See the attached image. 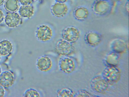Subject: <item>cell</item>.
I'll list each match as a JSON object with an SVG mask.
<instances>
[{
    "label": "cell",
    "mask_w": 129,
    "mask_h": 97,
    "mask_svg": "<svg viewBox=\"0 0 129 97\" xmlns=\"http://www.w3.org/2000/svg\"><path fill=\"white\" fill-rule=\"evenodd\" d=\"M116 53H113L109 55L107 58V61L109 65L115 66L118 60V56Z\"/></svg>",
    "instance_id": "obj_19"
},
{
    "label": "cell",
    "mask_w": 129,
    "mask_h": 97,
    "mask_svg": "<svg viewBox=\"0 0 129 97\" xmlns=\"http://www.w3.org/2000/svg\"><path fill=\"white\" fill-rule=\"evenodd\" d=\"M109 84L102 76L93 77L90 82L91 88L94 91L99 93L106 91L108 88Z\"/></svg>",
    "instance_id": "obj_6"
},
{
    "label": "cell",
    "mask_w": 129,
    "mask_h": 97,
    "mask_svg": "<svg viewBox=\"0 0 129 97\" xmlns=\"http://www.w3.org/2000/svg\"><path fill=\"white\" fill-rule=\"evenodd\" d=\"M87 36V41L91 44H96L99 42L100 37L97 34L90 33L88 34Z\"/></svg>",
    "instance_id": "obj_18"
},
{
    "label": "cell",
    "mask_w": 129,
    "mask_h": 97,
    "mask_svg": "<svg viewBox=\"0 0 129 97\" xmlns=\"http://www.w3.org/2000/svg\"><path fill=\"white\" fill-rule=\"evenodd\" d=\"M13 46L11 42L7 40H3L0 42V55L6 56L12 52Z\"/></svg>",
    "instance_id": "obj_12"
},
{
    "label": "cell",
    "mask_w": 129,
    "mask_h": 97,
    "mask_svg": "<svg viewBox=\"0 0 129 97\" xmlns=\"http://www.w3.org/2000/svg\"><path fill=\"white\" fill-rule=\"evenodd\" d=\"M18 0H6L4 7L7 11L9 12H15L19 9V4Z\"/></svg>",
    "instance_id": "obj_13"
},
{
    "label": "cell",
    "mask_w": 129,
    "mask_h": 97,
    "mask_svg": "<svg viewBox=\"0 0 129 97\" xmlns=\"http://www.w3.org/2000/svg\"><path fill=\"white\" fill-rule=\"evenodd\" d=\"M41 92L39 90L33 88H29L24 92L23 95L25 97H41L43 96Z\"/></svg>",
    "instance_id": "obj_17"
},
{
    "label": "cell",
    "mask_w": 129,
    "mask_h": 97,
    "mask_svg": "<svg viewBox=\"0 0 129 97\" xmlns=\"http://www.w3.org/2000/svg\"><path fill=\"white\" fill-rule=\"evenodd\" d=\"M0 59H1V55H0Z\"/></svg>",
    "instance_id": "obj_28"
},
{
    "label": "cell",
    "mask_w": 129,
    "mask_h": 97,
    "mask_svg": "<svg viewBox=\"0 0 129 97\" xmlns=\"http://www.w3.org/2000/svg\"><path fill=\"white\" fill-rule=\"evenodd\" d=\"M36 0L37 1H38L40 2L43 1H44V0Z\"/></svg>",
    "instance_id": "obj_26"
},
{
    "label": "cell",
    "mask_w": 129,
    "mask_h": 97,
    "mask_svg": "<svg viewBox=\"0 0 129 97\" xmlns=\"http://www.w3.org/2000/svg\"><path fill=\"white\" fill-rule=\"evenodd\" d=\"M120 72L115 66L109 65L103 70L102 77L109 84H113L117 82L120 77Z\"/></svg>",
    "instance_id": "obj_4"
},
{
    "label": "cell",
    "mask_w": 129,
    "mask_h": 97,
    "mask_svg": "<svg viewBox=\"0 0 129 97\" xmlns=\"http://www.w3.org/2000/svg\"><path fill=\"white\" fill-rule=\"evenodd\" d=\"M4 19V15L2 10L0 9V23L2 22Z\"/></svg>",
    "instance_id": "obj_23"
},
{
    "label": "cell",
    "mask_w": 129,
    "mask_h": 97,
    "mask_svg": "<svg viewBox=\"0 0 129 97\" xmlns=\"http://www.w3.org/2000/svg\"></svg>",
    "instance_id": "obj_29"
},
{
    "label": "cell",
    "mask_w": 129,
    "mask_h": 97,
    "mask_svg": "<svg viewBox=\"0 0 129 97\" xmlns=\"http://www.w3.org/2000/svg\"><path fill=\"white\" fill-rule=\"evenodd\" d=\"M72 44L61 38L56 42L55 49L57 53L61 56H68L72 54L74 50Z\"/></svg>",
    "instance_id": "obj_5"
},
{
    "label": "cell",
    "mask_w": 129,
    "mask_h": 97,
    "mask_svg": "<svg viewBox=\"0 0 129 97\" xmlns=\"http://www.w3.org/2000/svg\"><path fill=\"white\" fill-rule=\"evenodd\" d=\"M5 1V0H0V6L4 4Z\"/></svg>",
    "instance_id": "obj_25"
},
{
    "label": "cell",
    "mask_w": 129,
    "mask_h": 97,
    "mask_svg": "<svg viewBox=\"0 0 129 97\" xmlns=\"http://www.w3.org/2000/svg\"><path fill=\"white\" fill-rule=\"evenodd\" d=\"M69 8L65 3L56 2L51 7V12L55 17L61 18L65 17L67 14Z\"/></svg>",
    "instance_id": "obj_8"
},
{
    "label": "cell",
    "mask_w": 129,
    "mask_h": 97,
    "mask_svg": "<svg viewBox=\"0 0 129 97\" xmlns=\"http://www.w3.org/2000/svg\"><path fill=\"white\" fill-rule=\"evenodd\" d=\"M108 0H98L95 1L93 5L95 10H108L111 6V4Z\"/></svg>",
    "instance_id": "obj_14"
},
{
    "label": "cell",
    "mask_w": 129,
    "mask_h": 97,
    "mask_svg": "<svg viewBox=\"0 0 129 97\" xmlns=\"http://www.w3.org/2000/svg\"><path fill=\"white\" fill-rule=\"evenodd\" d=\"M18 11L21 16L28 18L32 17L34 13V8L31 5L21 6L19 9Z\"/></svg>",
    "instance_id": "obj_11"
},
{
    "label": "cell",
    "mask_w": 129,
    "mask_h": 97,
    "mask_svg": "<svg viewBox=\"0 0 129 97\" xmlns=\"http://www.w3.org/2000/svg\"><path fill=\"white\" fill-rule=\"evenodd\" d=\"M5 94V90L4 88L0 85V97L4 96Z\"/></svg>",
    "instance_id": "obj_22"
},
{
    "label": "cell",
    "mask_w": 129,
    "mask_h": 97,
    "mask_svg": "<svg viewBox=\"0 0 129 97\" xmlns=\"http://www.w3.org/2000/svg\"><path fill=\"white\" fill-rule=\"evenodd\" d=\"M35 33L37 40L42 43L49 42L53 37L52 29L49 25L46 24L39 25L37 28Z\"/></svg>",
    "instance_id": "obj_3"
},
{
    "label": "cell",
    "mask_w": 129,
    "mask_h": 97,
    "mask_svg": "<svg viewBox=\"0 0 129 97\" xmlns=\"http://www.w3.org/2000/svg\"><path fill=\"white\" fill-rule=\"evenodd\" d=\"M68 0H55L56 2L62 3H65L67 2Z\"/></svg>",
    "instance_id": "obj_24"
},
{
    "label": "cell",
    "mask_w": 129,
    "mask_h": 97,
    "mask_svg": "<svg viewBox=\"0 0 129 97\" xmlns=\"http://www.w3.org/2000/svg\"><path fill=\"white\" fill-rule=\"evenodd\" d=\"M57 96L59 97H73L75 93L72 90L68 87L58 89L56 92Z\"/></svg>",
    "instance_id": "obj_16"
},
{
    "label": "cell",
    "mask_w": 129,
    "mask_h": 97,
    "mask_svg": "<svg viewBox=\"0 0 129 97\" xmlns=\"http://www.w3.org/2000/svg\"><path fill=\"white\" fill-rule=\"evenodd\" d=\"M14 81V75L10 71H4L0 75V85L4 88H7L11 86Z\"/></svg>",
    "instance_id": "obj_10"
},
{
    "label": "cell",
    "mask_w": 129,
    "mask_h": 97,
    "mask_svg": "<svg viewBox=\"0 0 129 97\" xmlns=\"http://www.w3.org/2000/svg\"><path fill=\"white\" fill-rule=\"evenodd\" d=\"M61 36L62 38L72 44L78 40L80 37V33L76 28L69 26L62 30Z\"/></svg>",
    "instance_id": "obj_7"
},
{
    "label": "cell",
    "mask_w": 129,
    "mask_h": 97,
    "mask_svg": "<svg viewBox=\"0 0 129 97\" xmlns=\"http://www.w3.org/2000/svg\"><path fill=\"white\" fill-rule=\"evenodd\" d=\"M58 65L60 71L66 75L72 73L76 66L75 60L69 56H61L58 60Z\"/></svg>",
    "instance_id": "obj_2"
},
{
    "label": "cell",
    "mask_w": 129,
    "mask_h": 97,
    "mask_svg": "<svg viewBox=\"0 0 129 97\" xmlns=\"http://www.w3.org/2000/svg\"><path fill=\"white\" fill-rule=\"evenodd\" d=\"M1 67L0 66V75H1Z\"/></svg>",
    "instance_id": "obj_27"
},
{
    "label": "cell",
    "mask_w": 129,
    "mask_h": 97,
    "mask_svg": "<svg viewBox=\"0 0 129 97\" xmlns=\"http://www.w3.org/2000/svg\"><path fill=\"white\" fill-rule=\"evenodd\" d=\"M18 1L22 5H31L34 1V0H18Z\"/></svg>",
    "instance_id": "obj_21"
},
{
    "label": "cell",
    "mask_w": 129,
    "mask_h": 97,
    "mask_svg": "<svg viewBox=\"0 0 129 97\" xmlns=\"http://www.w3.org/2000/svg\"><path fill=\"white\" fill-rule=\"evenodd\" d=\"M5 21L6 25L10 28L17 27L22 23L19 15L15 12H9L6 15Z\"/></svg>",
    "instance_id": "obj_9"
},
{
    "label": "cell",
    "mask_w": 129,
    "mask_h": 97,
    "mask_svg": "<svg viewBox=\"0 0 129 97\" xmlns=\"http://www.w3.org/2000/svg\"><path fill=\"white\" fill-rule=\"evenodd\" d=\"M55 63L53 59L47 55H43L37 59L35 66L37 70L44 74L51 72L54 69Z\"/></svg>",
    "instance_id": "obj_1"
},
{
    "label": "cell",
    "mask_w": 129,
    "mask_h": 97,
    "mask_svg": "<svg viewBox=\"0 0 129 97\" xmlns=\"http://www.w3.org/2000/svg\"><path fill=\"white\" fill-rule=\"evenodd\" d=\"M90 94L87 91L84 90H80L75 94L74 97H90Z\"/></svg>",
    "instance_id": "obj_20"
},
{
    "label": "cell",
    "mask_w": 129,
    "mask_h": 97,
    "mask_svg": "<svg viewBox=\"0 0 129 97\" xmlns=\"http://www.w3.org/2000/svg\"><path fill=\"white\" fill-rule=\"evenodd\" d=\"M87 10L86 9L83 7L77 8L74 11V16L76 19L78 20L85 18L87 15Z\"/></svg>",
    "instance_id": "obj_15"
}]
</instances>
